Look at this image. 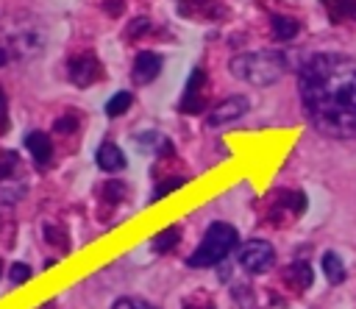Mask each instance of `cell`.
Returning a JSON list of instances; mask_svg holds the SVG:
<instances>
[{
  "instance_id": "obj_1",
  "label": "cell",
  "mask_w": 356,
  "mask_h": 309,
  "mask_svg": "<svg viewBox=\"0 0 356 309\" xmlns=\"http://www.w3.org/2000/svg\"><path fill=\"white\" fill-rule=\"evenodd\" d=\"M303 109L325 136H356V61L339 53H317L300 67Z\"/></svg>"
},
{
  "instance_id": "obj_2",
  "label": "cell",
  "mask_w": 356,
  "mask_h": 309,
  "mask_svg": "<svg viewBox=\"0 0 356 309\" xmlns=\"http://www.w3.org/2000/svg\"><path fill=\"white\" fill-rule=\"evenodd\" d=\"M228 70L234 78H239L250 86H270L286 75L289 61L281 50H250V53L234 56Z\"/></svg>"
},
{
  "instance_id": "obj_3",
  "label": "cell",
  "mask_w": 356,
  "mask_h": 309,
  "mask_svg": "<svg viewBox=\"0 0 356 309\" xmlns=\"http://www.w3.org/2000/svg\"><path fill=\"white\" fill-rule=\"evenodd\" d=\"M236 228L231 225V223H211L209 225V231H206V237H203V242L195 248V253L186 259V267H192V270H200V267H214V264H220L231 251H234V245H236Z\"/></svg>"
},
{
  "instance_id": "obj_4",
  "label": "cell",
  "mask_w": 356,
  "mask_h": 309,
  "mask_svg": "<svg viewBox=\"0 0 356 309\" xmlns=\"http://www.w3.org/2000/svg\"><path fill=\"white\" fill-rule=\"evenodd\" d=\"M8 47L17 58H36L44 50V31L36 22H19L8 28Z\"/></svg>"
},
{
  "instance_id": "obj_5",
  "label": "cell",
  "mask_w": 356,
  "mask_h": 309,
  "mask_svg": "<svg viewBox=\"0 0 356 309\" xmlns=\"http://www.w3.org/2000/svg\"><path fill=\"white\" fill-rule=\"evenodd\" d=\"M273 262H275V248L270 242H264V239H250V242H245L239 248V264L253 276L270 270Z\"/></svg>"
},
{
  "instance_id": "obj_6",
  "label": "cell",
  "mask_w": 356,
  "mask_h": 309,
  "mask_svg": "<svg viewBox=\"0 0 356 309\" xmlns=\"http://www.w3.org/2000/svg\"><path fill=\"white\" fill-rule=\"evenodd\" d=\"M67 75H70V81H72L75 86H92V84L103 75V67H100V61H97L92 53H81V56H75V58L70 61Z\"/></svg>"
},
{
  "instance_id": "obj_7",
  "label": "cell",
  "mask_w": 356,
  "mask_h": 309,
  "mask_svg": "<svg viewBox=\"0 0 356 309\" xmlns=\"http://www.w3.org/2000/svg\"><path fill=\"white\" fill-rule=\"evenodd\" d=\"M248 109H250V103H248L245 95H231V97H225L222 103H217V106L209 111V125H225V122H234V120H239Z\"/></svg>"
},
{
  "instance_id": "obj_8",
  "label": "cell",
  "mask_w": 356,
  "mask_h": 309,
  "mask_svg": "<svg viewBox=\"0 0 356 309\" xmlns=\"http://www.w3.org/2000/svg\"><path fill=\"white\" fill-rule=\"evenodd\" d=\"M203 81H206L203 70H200V67H195V70H192V75H189V81H186L184 97H181V103H178L184 114H197V111L203 109V95H200Z\"/></svg>"
},
{
  "instance_id": "obj_9",
  "label": "cell",
  "mask_w": 356,
  "mask_h": 309,
  "mask_svg": "<svg viewBox=\"0 0 356 309\" xmlns=\"http://www.w3.org/2000/svg\"><path fill=\"white\" fill-rule=\"evenodd\" d=\"M159 72H161V56L159 53H150V50L139 53L136 61H134V70H131V75H134L136 84H150Z\"/></svg>"
},
{
  "instance_id": "obj_10",
  "label": "cell",
  "mask_w": 356,
  "mask_h": 309,
  "mask_svg": "<svg viewBox=\"0 0 356 309\" xmlns=\"http://www.w3.org/2000/svg\"><path fill=\"white\" fill-rule=\"evenodd\" d=\"M25 148L31 150V156H33V161L39 167H47L50 164V159H53V142H50V136L44 131H28L25 134Z\"/></svg>"
},
{
  "instance_id": "obj_11",
  "label": "cell",
  "mask_w": 356,
  "mask_h": 309,
  "mask_svg": "<svg viewBox=\"0 0 356 309\" xmlns=\"http://www.w3.org/2000/svg\"><path fill=\"white\" fill-rule=\"evenodd\" d=\"M97 167L106 173H120L125 167V156L114 142H103L97 148Z\"/></svg>"
},
{
  "instance_id": "obj_12",
  "label": "cell",
  "mask_w": 356,
  "mask_h": 309,
  "mask_svg": "<svg viewBox=\"0 0 356 309\" xmlns=\"http://www.w3.org/2000/svg\"><path fill=\"white\" fill-rule=\"evenodd\" d=\"M323 273L331 284H342L345 281V264H342V256L334 253V251H325L323 253Z\"/></svg>"
},
{
  "instance_id": "obj_13",
  "label": "cell",
  "mask_w": 356,
  "mask_h": 309,
  "mask_svg": "<svg viewBox=\"0 0 356 309\" xmlns=\"http://www.w3.org/2000/svg\"><path fill=\"white\" fill-rule=\"evenodd\" d=\"M178 239H181V231H178V225H170V228L159 231V234L150 239V248H153L156 253H170V251L178 245Z\"/></svg>"
},
{
  "instance_id": "obj_14",
  "label": "cell",
  "mask_w": 356,
  "mask_h": 309,
  "mask_svg": "<svg viewBox=\"0 0 356 309\" xmlns=\"http://www.w3.org/2000/svg\"><path fill=\"white\" fill-rule=\"evenodd\" d=\"M270 28H273V36H275V39H281V42L292 39V36H295V33L300 31L298 19H292V17H273Z\"/></svg>"
},
{
  "instance_id": "obj_15",
  "label": "cell",
  "mask_w": 356,
  "mask_h": 309,
  "mask_svg": "<svg viewBox=\"0 0 356 309\" xmlns=\"http://www.w3.org/2000/svg\"><path fill=\"white\" fill-rule=\"evenodd\" d=\"M331 19H353L356 17V0H323Z\"/></svg>"
},
{
  "instance_id": "obj_16",
  "label": "cell",
  "mask_w": 356,
  "mask_h": 309,
  "mask_svg": "<svg viewBox=\"0 0 356 309\" xmlns=\"http://www.w3.org/2000/svg\"><path fill=\"white\" fill-rule=\"evenodd\" d=\"M286 278L292 281V284H298L300 290H309L312 287V267L306 264V262H295V264H289V273H286Z\"/></svg>"
},
{
  "instance_id": "obj_17",
  "label": "cell",
  "mask_w": 356,
  "mask_h": 309,
  "mask_svg": "<svg viewBox=\"0 0 356 309\" xmlns=\"http://www.w3.org/2000/svg\"><path fill=\"white\" fill-rule=\"evenodd\" d=\"M131 100H134L131 92H117V95H111L108 103H106V114H108V117H120L122 111H128Z\"/></svg>"
},
{
  "instance_id": "obj_18",
  "label": "cell",
  "mask_w": 356,
  "mask_h": 309,
  "mask_svg": "<svg viewBox=\"0 0 356 309\" xmlns=\"http://www.w3.org/2000/svg\"><path fill=\"white\" fill-rule=\"evenodd\" d=\"M17 164H19L17 153H14V150H3V148H0V181H8V178H11V173L17 170Z\"/></svg>"
},
{
  "instance_id": "obj_19",
  "label": "cell",
  "mask_w": 356,
  "mask_h": 309,
  "mask_svg": "<svg viewBox=\"0 0 356 309\" xmlns=\"http://www.w3.org/2000/svg\"><path fill=\"white\" fill-rule=\"evenodd\" d=\"M31 276H33V270H31L25 262H14V264L8 267V281H11V287H19V284H25Z\"/></svg>"
},
{
  "instance_id": "obj_20",
  "label": "cell",
  "mask_w": 356,
  "mask_h": 309,
  "mask_svg": "<svg viewBox=\"0 0 356 309\" xmlns=\"http://www.w3.org/2000/svg\"><path fill=\"white\" fill-rule=\"evenodd\" d=\"M44 237H47V239H50L53 245H56V242H58L61 248H67V245H70V242H67V234H64V228H61V225L44 223Z\"/></svg>"
},
{
  "instance_id": "obj_21",
  "label": "cell",
  "mask_w": 356,
  "mask_h": 309,
  "mask_svg": "<svg viewBox=\"0 0 356 309\" xmlns=\"http://www.w3.org/2000/svg\"><path fill=\"white\" fill-rule=\"evenodd\" d=\"M184 184V178H170V181H164L159 189H153V195H150V203H156V200H161L164 195H170L172 189H178Z\"/></svg>"
},
{
  "instance_id": "obj_22",
  "label": "cell",
  "mask_w": 356,
  "mask_h": 309,
  "mask_svg": "<svg viewBox=\"0 0 356 309\" xmlns=\"http://www.w3.org/2000/svg\"><path fill=\"white\" fill-rule=\"evenodd\" d=\"M75 125H78V120L72 117V114H67V117H61V120H56V134H72L75 131Z\"/></svg>"
},
{
  "instance_id": "obj_23",
  "label": "cell",
  "mask_w": 356,
  "mask_h": 309,
  "mask_svg": "<svg viewBox=\"0 0 356 309\" xmlns=\"http://www.w3.org/2000/svg\"><path fill=\"white\" fill-rule=\"evenodd\" d=\"M145 31H150V19H145V17L134 19V25H128V36H139Z\"/></svg>"
},
{
  "instance_id": "obj_24",
  "label": "cell",
  "mask_w": 356,
  "mask_h": 309,
  "mask_svg": "<svg viewBox=\"0 0 356 309\" xmlns=\"http://www.w3.org/2000/svg\"><path fill=\"white\" fill-rule=\"evenodd\" d=\"M108 198H111V203H117L120 200V195H122V184L120 181H111V184H106V189H103Z\"/></svg>"
},
{
  "instance_id": "obj_25",
  "label": "cell",
  "mask_w": 356,
  "mask_h": 309,
  "mask_svg": "<svg viewBox=\"0 0 356 309\" xmlns=\"http://www.w3.org/2000/svg\"><path fill=\"white\" fill-rule=\"evenodd\" d=\"M111 309H136V298H120Z\"/></svg>"
},
{
  "instance_id": "obj_26",
  "label": "cell",
  "mask_w": 356,
  "mask_h": 309,
  "mask_svg": "<svg viewBox=\"0 0 356 309\" xmlns=\"http://www.w3.org/2000/svg\"><path fill=\"white\" fill-rule=\"evenodd\" d=\"M8 125V117H6V95L0 92V131H6Z\"/></svg>"
},
{
  "instance_id": "obj_27",
  "label": "cell",
  "mask_w": 356,
  "mask_h": 309,
  "mask_svg": "<svg viewBox=\"0 0 356 309\" xmlns=\"http://www.w3.org/2000/svg\"><path fill=\"white\" fill-rule=\"evenodd\" d=\"M106 11H108V14H120V11H122V3H120V0H114V3H106Z\"/></svg>"
},
{
  "instance_id": "obj_28",
  "label": "cell",
  "mask_w": 356,
  "mask_h": 309,
  "mask_svg": "<svg viewBox=\"0 0 356 309\" xmlns=\"http://www.w3.org/2000/svg\"><path fill=\"white\" fill-rule=\"evenodd\" d=\"M8 56H11V53H8L6 47H0V67H6V61H8Z\"/></svg>"
},
{
  "instance_id": "obj_29",
  "label": "cell",
  "mask_w": 356,
  "mask_h": 309,
  "mask_svg": "<svg viewBox=\"0 0 356 309\" xmlns=\"http://www.w3.org/2000/svg\"><path fill=\"white\" fill-rule=\"evenodd\" d=\"M136 309H156V306H150V303H145V301L136 298Z\"/></svg>"
},
{
  "instance_id": "obj_30",
  "label": "cell",
  "mask_w": 356,
  "mask_h": 309,
  "mask_svg": "<svg viewBox=\"0 0 356 309\" xmlns=\"http://www.w3.org/2000/svg\"><path fill=\"white\" fill-rule=\"evenodd\" d=\"M0 273H3V262H0Z\"/></svg>"
}]
</instances>
